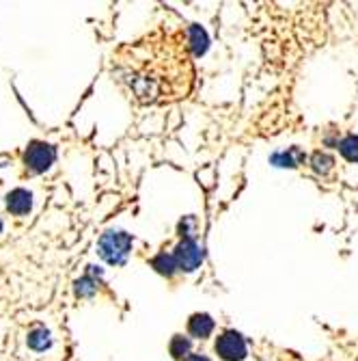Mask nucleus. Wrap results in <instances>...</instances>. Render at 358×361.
Returning a JSON list of instances; mask_svg holds the SVG:
<instances>
[{"mask_svg":"<svg viewBox=\"0 0 358 361\" xmlns=\"http://www.w3.org/2000/svg\"><path fill=\"white\" fill-rule=\"evenodd\" d=\"M132 249V236L126 232H106L97 243V253L108 264H123Z\"/></svg>","mask_w":358,"mask_h":361,"instance_id":"f257e3e1","label":"nucleus"},{"mask_svg":"<svg viewBox=\"0 0 358 361\" xmlns=\"http://www.w3.org/2000/svg\"><path fill=\"white\" fill-rule=\"evenodd\" d=\"M54 158H56V152H54L52 145L35 141V143L28 145V149H26L24 164H26V169L31 173H43V171H48L52 167Z\"/></svg>","mask_w":358,"mask_h":361,"instance_id":"f03ea898","label":"nucleus"},{"mask_svg":"<svg viewBox=\"0 0 358 361\" xmlns=\"http://www.w3.org/2000/svg\"><path fill=\"white\" fill-rule=\"evenodd\" d=\"M214 349L222 361H242L246 357V342L237 331H225V333H220Z\"/></svg>","mask_w":358,"mask_h":361,"instance_id":"7ed1b4c3","label":"nucleus"},{"mask_svg":"<svg viewBox=\"0 0 358 361\" xmlns=\"http://www.w3.org/2000/svg\"><path fill=\"white\" fill-rule=\"evenodd\" d=\"M173 255L177 260V268L186 270V273L197 270L203 262V249L199 247L195 238H184L182 243L177 245V249L173 251Z\"/></svg>","mask_w":358,"mask_h":361,"instance_id":"20e7f679","label":"nucleus"},{"mask_svg":"<svg viewBox=\"0 0 358 361\" xmlns=\"http://www.w3.org/2000/svg\"><path fill=\"white\" fill-rule=\"evenodd\" d=\"M31 208H33V195L28 190L16 188V190H11L7 195V210L16 215V217L28 215V212H31Z\"/></svg>","mask_w":358,"mask_h":361,"instance_id":"39448f33","label":"nucleus"},{"mask_svg":"<svg viewBox=\"0 0 358 361\" xmlns=\"http://www.w3.org/2000/svg\"><path fill=\"white\" fill-rule=\"evenodd\" d=\"M188 331L192 338H199L205 340L207 336L214 331V320L210 314H195L192 318L188 320Z\"/></svg>","mask_w":358,"mask_h":361,"instance_id":"423d86ee","label":"nucleus"},{"mask_svg":"<svg viewBox=\"0 0 358 361\" xmlns=\"http://www.w3.org/2000/svg\"><path fill=\"white\" fill-rule=\"evenodd\" d=\"M272 164H276V167H300V164L305 162V154L300 152L298 147H289V149H283V152H276L272 158Z\"/></svg>","mask_w":358,"mask_h":361,"instance_id":"0eeeda50","label":"nucleus"},{"mask_svg":"<svg viewBox=\"0 0 358 361\" xmlns=\"http://www.w3.org/2000/svg\"><path fill=\"white\" fill-rule=\"evenodd\" d=\"M50 344H52V340H50L48 329L39 327V329H33L31 333H28V346H31V349L37 351V353H43L46 349H50Z\"/></svg>","mask_w":358,"mask_h":361,"instance_id":"6e6552de","label":"nucleus"},{"mask_svg":"<svg viewBox=\"0 0 358 361\" xmlns=\"http://www.w3.org/2000/svg\"><path fill=\"white\" fill-rule=\"evenodd\" d=\"M152 266L158 270V273L167 275V277H171L175 270H179L177 268V260H175L173 253H160V255H156V258L152 260Z\"/></svg>","mask_w":358,"mask_h":361,"instance_id":"1a4fd4ad","label":"nucleus"},{"mask_svg":"<svg viewBox=\"0 0 358 361\" xmlns=\"http://www.w3.org/2000/svg\"><path fill=\"white\" fill-rule=\"evenodd\" d=\"M339 152L343 154V158L350 160V162H358V137L350 134V137L341 139L339 143Z\"/></svg>","mask_w":358,"mask_h":361,"instance_id":"9d476101","label":"nucleus"},{"mask_svg":"<svg viewBox=\"0 0 358 361\" xmlns=\"http://www.w3.org/2000/svg\"><path fill=\"white\" fill-rule=\"evenodd\" d=\"M171 355L175 359H188L190 357V340L184 336H175L171 340Z\"/></svg>","mask_w":358,"mask_h":361,"instance_id":"9b49d317","label":"nucleus"},{"mask_svg":"<svg viewBox=\"0 0 358 361\" xmlns=\"http://www.w3.org/2000/svg\"><path fill=\"white\" fill-rule=\"evenodd\" d=\"M311 164H313V169H315L318 173L326 175L328 171L333 169L335 158H333L331 154H326V152H318V154H313V158H311Z\"/></svg>","mask_w":358,"mask_h":361,"instance_id":"f8f14e48","label":"nucleus"},{"mask_svg":"<svg viewBox=\"0 0 358 361\" xmlns=\"http://www.w3.org/2000/svg\"><path fill=\"white\" fill-rule=\"evenodd\" d=\"M188 37H190V46L195 48V54H203L207 50V37L199 26H192L188 31Z\"/></svg>","mask_w":358,"mask_h":361,"instance_id":"ddd939ff","label":"nucleus"},{"mask_svg":"<svg viewBox=\"0 0 358 361\" xmlns=\"http://www.w3.org/2000/svg\"><path fill=\"white\" fill-rule=\"evenodd\" d=\"M97 281L95 279H91V277H82V279H78L76 281V294L78 296H91V294H95V290H97V285H95Z\"/></svg>","mask_w":358,"mask_h":361,"instance_id":"4468645a","label":"nucleus"},{"mask_svg":"<svg viewBox=\"0 0 358 361\" xmlns=\"http://www.w3.org/2000/svg\"><path fill=\"white\" fill-rule=\"evenodd\" d=\"M195 225H197L195 219H192V217H186L182 223H179V232H182L184 238H195Z\"/></svg>","mask_w":358,"mask_h":361,"instance_id":"2eb2a0df","label":"nucleus"},{"mask_svg":"<svg viewBox=\"0 0 358 361\" xmlns=\"http://www.w3.org/2000/svg\"><path fill=\"white\" fill-rule=\"evenodd\" d=\"M186 361H210V359H207L205 355H197V353H195V355H190Z\"/></svg>","mask_w":358,"mask_h":361,"instance_id":"dca6fc26","label":"nucleus"},{"mask_svg":"<svg viewBox=\"0 0 358 361\" xmlns=\"http://www.w3.org/2000/svg\"><path fill=\"white\" fill-rule=\"evenodd\" d=\"M0 232H3V221H0Z\"/></svg>","mask_w":358,"mask_h":361,"instance_id":"f3484780","label":"nucleus"}]
</instances>
